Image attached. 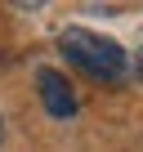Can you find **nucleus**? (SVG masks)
Instances as JSON below:
<instances>
[{"mask_svg":"<svg viewBox=\"0 0 143 152\" xmlns=\"http://www.w3.org/2000/svg\"><path fill=\"white\" fill-rule=\"evenodd\" d=\"M58 49H63V58H72V67L90 72L94 81H121L125 67H130V58L116 40H107L98 31H85V27H67L58 36Z\"/></svg>","mask_w":143,"mask_h":152,"instance_id":"obj_1","label":"nucleus"},{"mask_svg":"<svg viewBox=\"0 0 143 152\" xmlns=\"http://www.w3.org/2000/svg\"><path fill=\"white\" fill-rule=\"evenodd\" d=\"M134 72H139V81H143V49L134 54Z\"/></svg>","mask_w":143,"mask_h":152,"instance_id":"obj_3","label":"nucleus"},{"mask_svg":"<svg viewBox=\"0 0 143 152\" xmlns=\"http://www.w3.org/2000/svg\"><path fill=\"white\" fill-rule=\"evenodd\" d=\"M36 90H40V103H45L49 116H58V121L76 116V90H72V81H67L63 72L45 67V72L36 76Z\"/></svg>","mask_w":143,"mask_h":152,"instance_id":"obj_2","label":"nucleus"},{"mask_svg":"<svg viewBox=\"0 0 143 152\" xmlns=\"http://www.w3.org/2000/svg\"><path fill=\"white\" fill-rule=\"evenodd\" d=\"M0 143H5V116H0Z\"/></svg>","mask_w":143,"mask_h":152,"instance_id":"obj_4","label":"nucleus"}]
</instances>
